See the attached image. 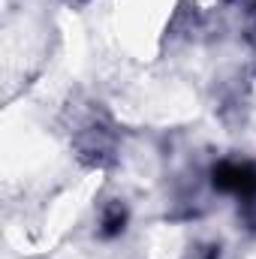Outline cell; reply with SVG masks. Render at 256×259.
<instances>
[{
  "label": "cell",
  "mask_w": 256,
  "mask_h": 259,
  "mask_svg": "<svg viewBox=\"0 0 256 259\" xmlns=\"http://www.w3.org/2000/svg\"><path fill=\"white\" fill-rule=\"evenodd\" d=\"M211 175H214V187H217V190H223V193L250 196L256 190V169L250 166V163L226 160V163H220Z\"/></svg>",
  "instance_id": "6da1fadb"
}]
</instances>
